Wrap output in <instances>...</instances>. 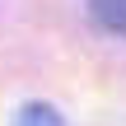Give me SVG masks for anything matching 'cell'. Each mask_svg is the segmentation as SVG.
<instances>
[{
	"label": "cell",
	"instance_id": "cell-1",
	"mask_svg": "<svg viewBox=\"0 0 126 126\" xmlns=\"http://www.w3.org/2000/svg\"><path fill=\"white\" fill-rule=\"evenodd\" d=\"M89 14L103 33L112 37H126V0H89Z\"/></svg>",
	"mask_w": 126,
	"mask_h": 126
},
{
	"label": "cell",
	"instance_id": "cell-2",
	"mask_svg": "<svg viewBox=\"0 0 126 126\" xmlns=\"http://www.w3.org/2000/svg\"><path fill=\"white\" fill-rule=\"evenodd\" d=\"M19 126H61V117H56V108L33 103V108H23V112H19Z\"/></svg>",
	"mask_w": 126,
	"mask_h": 126
}]
</instances>
